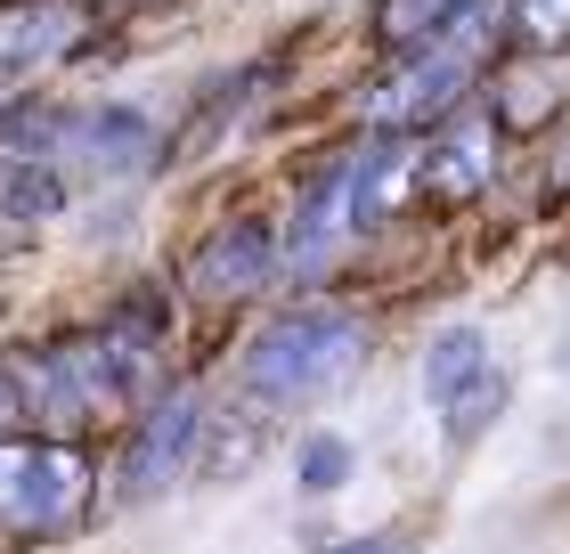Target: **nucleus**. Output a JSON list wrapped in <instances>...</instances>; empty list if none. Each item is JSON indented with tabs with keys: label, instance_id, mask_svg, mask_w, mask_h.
I'll use <instances>...</instances> for the list:
<instances>
[{
	"label": "nucleus",
	"instance_id": "obj_1",
	"mask_svg": "<svg viewBox=\"0 0 570 554\" xmlns=\"http://www.w3.org/2000/svg\"><path fill=\"white\" fill-rule=\"evenodd\" d=\"M375 359V327L367 310L334 302V294H302L294 310H277L245 334L237 351V400L253 416H294L318 408L334 391H351Z\"/></svg>",
	"mask_w": 570,
	"mask_h": 554
},
{
	"label": "nucleus",
	"instance_id": "obj_2",
	"mask_svg": "<svg viewBox=\"0 0 570 554\" xmlns=\"http://www.w3.org/2000/svg\"><path fill=\"white\" fill-rule=\"evenodd\" d=\"M41 164L66 188H131L164 164V123L131 98H49V130H41Z\"/></svg>",
	"mask_w": 570,
	"mask_h": 554
},
{
	"label": "nucleus",
	"instance_id": "obj_3",
	"mask_svg": "<svg viewBox=\"0 0 570 554\" xmlns=\"http://www.w3.org/2000/svg\"><path fill=\"white\" fill-rule=\"evenodd\" d=\"M98 506V465L82 440H0V538L49 546L73 538Z\"/></svg>",
	"mask_w": 570,
	"mask_h": 554
},
{
	"label": "nucleus",
	"instance_id": "obj_4",
	"mask_svg": "<svg viewBox=\"0 0 570 554\" xmlns=\"http://www.w3.org/2000/svg\"><path fill=\"white\" fill-rule=\"evenodd\" d=\"M204 425H213V400H204L196 383H164L147 408L122 416L115 473L98 489H107L115 506H147V497H164L171 482H188V473L204 465Z\"/></svg>",
	"mask_w": 570,
	"mask_h": 554
},
{
	"label": "nucleus",
	"instance_id": "obj_5",
	"mask_svg": "<svg viewBox=\"0 0 570 554\" xmlns=\"http://www.w3.org/2000/svg\"><path fill=\"white\" fill-rule=\"evenodd\" d=\"M416 383H424V408H432V425H440L449 448H473L505 416V400H513V376H505L498 342H489L481 327H464V319L440 327V334H424Z\"/></svg>",
	"mask_w": 570,
	"mask_h": 554
},
{
	"label": "nucleus",
	"instance_id": "obj_6",
	"mask_svg": "<svg viewBox=\"0 0 570 554\" xmlns=\"http://www.w3.org/2000/svg\"><path fill=\"white\" fill-rule=\"evenodd\" d=\"M277 285V221L269 213H220L179 253V294L204 310H245Z\"/></svg>",
	"mask_w": 570,
	"mask_h": 554
},
{
	"label": "nucleus",
	"instance_id": "obj_7",
	"mask_svg": "<svg viewBox=\"0 0 570 554\" xmlns=\"http://www.w3.org/2000/svg\"><path fill=\"white\" fill-rule=\"evenodd\" d=\"M498 172H505V130L481 115V98L416 139V204L464 213V204H481L489 188H498Z\"/></svg>",
	"mask_w": 570,
	"mask_h": 554
},
{
	"label": "nucleus",
	"instance_id": "obj_8",
	"mask_svg": "<svg viewBox=\"0 0 570 554\" xmlns=\"http://www.w3.org/2000/svg\"><path fill=\"white\" fill-rule=\"evenodd\" d=\"M98 41V25L82 0H0V82H24V74H58L66 58H82ZM0 107H17L0 90Z\"/></svg>",
	"mask_w": 570,
	"mask_h": 554
},
{
	"label": "nucleus",
	"instance_id": "obj_9",
	"mask_svg": "<svg viewBox=\"0 0 570 554\" xmlns=\"http://www.w3.org/2000/svg\"><path fill=\"white\" fill-rule=\"evenodd\" d=\"M481 115L498 130H547L570 115V66L562 58H498L481 74Z\"/></svg>",
	"mask_w": 570,
	"mask_h": 554
},
{
	"label": "nucleus",
	"instance_id": "obj_10",
	"mask_svg": "<svg viewBox=\"0 0 570 554\" xmlns=\"http://www.w3.org/2000/svg\"><path fill=\"white\" fill-rule=\"evenodd\" d=\"M464 0H367V41L383 58H407V49H424L432 33H449V17Z\"/></svg>",
	"mask_w": 570,
	"mask_h": 554
},
{
	"label": "nucleus",
	"instance_id": "obj_11",
	"mask_svg": "<svg viewBox=\"0 0 570 554\" xmlns=\"http://www.w3.org/2000/svg\"><path fill=\"white\" fill-rule=\"evenodd\" d=\"M505 41L522 58H570V0H505Z\"/></svg>",
	"mask_w": 570,
	"mask_h": 554
},
{
	"label": "nucleus",
	"instance_id": "obj_12",
	"mask_svg": "<svg viewBox=\"0 0 570 554\" xmlns=\"http://www.w3.org/2000/svg\"><path fill=\"white\" fill-rule=\"evenodd\" d=\"M351 473H358V448L343 440V432H302L294 440V482L309 489V497H334V489H351Z\"/></svg>",
	"mask_w": 570,
	"mask_h": 554
},
{
	"label": "nucleus",
	"instance_id": "obj_13",
	"mask_svg": "<svg viewBox=\"0 0 570 554\" xmlns=\"http://www.w3.org/2000/svg\"><path fill=\"white\" fill-rule=\"evenodd\" d=\"M0 440H33V400H24L17 351H0Z\"/></svg>",
	"mask_w": 570,
	"mask_h": 554
},
{
	"label": "nucleus",
	"instance_id": "obj_14",
	"mask_svg": "<svg viewBox=\"0 0 570 554\" xmlns=\"http://www.w3.org/2000/svg\"><path fill=\"white\" fill-rule=\"evenodd\" d=\"M326 554H416L407 538H392V531H375V538H334Z\"/></svg>",
	"mask_w": 570,
	"mask_h": 554
},
{
	"label": "nucleus",
	"instance_id": "obj_15",
	"mask_svg": "<svg viewBox=\"0 0 570 554\" xmlns=\"http://www.w3.org/2000/svg\"><path fill=\"white\" fill-rule=\"evenodd\" d=\"M547 188H570V130L547 147Z\"/></svg>",
	"mask_w": 570,
	"mask_h": 554
}]
</instances>
